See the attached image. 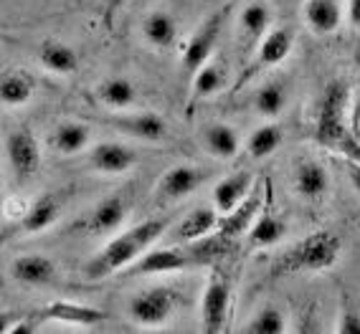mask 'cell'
<instances>
[{
  "mask_svg": "<svg viewBox=\"0 0 360 334\" xmlns=\"http://www.w3.org/2000/svg\"><path fill=\"white\" fill-rule=\"evenodd\" d=\"M302 13L309 31L317 33V36H330L342 23L340 0H307Z\"/></svg>",
  "mask_w": 360,
  "mask_h": 334,
  "instance_id": "20",
  "label": "cell"
},
{
  "mask_svg": "<svg viewBox=\"0 0 360 334\" xmlns=\"http://www.w3.org/2000/svg\"><path fill=\"white\" fill-rule=\"evenodd\" d=\"M61 211H64V206H61V200H58L56 195H51V193L41 195V198H36L31 206L23 211L20 223H18V233H23V236H36V233L49 231V228L61 218Z\"/></svg>",
  "mask_w": 360,
  "mask_h": 334,
  "instance_id": "15",
  "label": "cell"
},
{
  "mask_svg": "<svg viewBox=\"0 0 360 334\" xmlns=\"http://www.w3.org/2000/svg\"><path fill=\"white\" fill-rule=\"evenodd\" d=\"M36 316H41V319L64 321V324H79V327H94V324L104 321L102 309L84 307V304H74V302H53L46 309H41Z\"/></svg>",
  "mask_w": 360,
  "mask_h": 334,
  "instance_id": "22",
  "label": "cell"
},
{
  "mask_svg": "<svg viewBox=\"0 0 360 334\" xmlns=\"http://www.w3.org/2000/svg\"><path fill=\"white\" fill-rule=\"evenodd\" d=\"M11 276L26 286H46L56 279V264L44 253H23L11 261Z\"/></svg>",
  "mask_w": 360,
  "mask_h": 334,
  "instance_id": "17",
  "label": "cell"
},
{
  "mask_svg": "<svg viewBox=\"0 0 360 334\" xmlns=\"http://www.w3.org/2000/svg\"><path fill=\"white\" fill-rule=\"evenodd\" d=\"M15 319H18L15 314H0V334H11Z\"/></svg>",
  "mask_w": 360,
  "mask_h": 334,
  "instance_id": "37",
  "label": "cell"
},
{
  "mask_svg": "<svg viewBox=\"0 0 360 334\" xmlns=\"http://www.w3.org/2000/svg\"><path fill=\"white\" fill-rule=\"evenodd\" d=\"M39 64L56 76H71L79 71V53L64 41H44L39 48Z\"/></svg>",
  "mask_w": 360,
  "mask_h": 334,
  "instance_id": "23",
  "label": "cell"
},
{
  "mask_svg": "<svg viewBox=\"0 0 360 334\" xmlns=\"http://www.w3.org/2000/svg\"><path fill=\"white\" fill-rule=\"evenodd\" d=\"M167 218H148L140 223L129 225L127 231H120L112 241H107L97 256L84 266V274L89 279H107L117 271H124L132 261L153 248L167 231Z\"/></svg>",
  "mask_w": 360,
  "mask_h": 334,
  "instance_id": "1",
  "label": "cell"
},
{
  "mask_svg": "<svg viewBox=\"0 0 360 334\" xmlns=\"http://www.w3.org/2000/svg\"><path fill=\"white\" fill-rule=\"evenodd\" d=\"M238 28H241V36L249 39V44L259 41L271 28V8L264 0H254L244 6L238 13Z\"/></svg>",
  "mask_w": 360,
  "mask_h": 334,
  "instance_id": "29",
  "label": "cell"
},
{
  "mask_svg": "<svg viewBox=\"0 0 360 334\" xmlns=\"http://www.w3.org/2000/svg\"><path fill=\"white\" fill-rule=\"evenodd\" d=\"M142 39L153 48H170L178 39V20L167 11H155L142 23Z\"/></svg>",
  "mask_w": 360,
  "mask_h": 334,
  "instance_id": "26",
  "label": "cell"
},
{
  "mask_svg": "<svg viewBox=\"0 0 360 334\" xmlns=\"http://www.w3.org/2000/svg\"><path fill=\"white\" fill-rule=\"evenodd\" d=\"M246 233H249L251 248H269V246H277L279 241L287 236V223H284L279 215L259 213Z\"/></svg>",
  "mask_w": 360,
  "mask_h": 334,
  "instance_id": "27",
  "label": "cell"
},
{
  "mask_svg": "<svg viewBox=\"0 0 360 334\" xmlns=\"http://www.w3.org/2000/svg\"><path fill=\"white\" fill-rule=\"evenodd\" d=\"M347 178H350L353 187L360 193V162L358 160H347Z\"/></svg>",
  "mask_w": 360,
  "mask_h": 334,
  "instance_id": "36",
  "label": "cell"
},
{
  "mask_svg": "<svg viewBox=\"0 0 360 334\" xmlns=\"http://www.w3.org/2000/svg\"><path fill=\"white\" fill-rule=\"evenodd\" d=\"M295 193L304 200H322L330 187L328 170L315 160H300L295 167Z\"/></svg>",
  "mask_w": 360,
  "mask_h": 334,
  "instance_id": "18",
  "label": "cell"
},
{
  "mask_svg": "<svg viewBox=\"0 0 360 334\" xmlns=\"http://www.w3.org/2000/svg\"><path fill=\"white\" fill-rule=\"evenodd\" d=\"M251 107L259 116L264 119H274L284 112L287 107V86L282 81H266L262 84L257 91H254V99H251Z\"/></svg>",
  "mask_w": 360,
  "mask_h": 334,
  "instance_id": "30",
  "label": "cell"
},
{
  "mask_svg": "<svg viewBox=\"0 0 360 334\" xmlns=\"http://www.w3.org/2000/svg\"><path fill=\"white\" fill-rule=\"evenodd\" d=\"M129 215V203L122 195H110V198L99 200L79 223V231L91 233V236H110L117 233L124 225Z\"/></svg>",
  "mask_w": 360,
  "mask_h": 334,
  "instance_id": "11",
  "label": "cell"
},
{
  "mask_svg": "<svg viewBox=\"0 0 360 334\" xmlns=\"http://www.w3.org/2000/svg\"><path fill=\"white\" fill-rule=\"evenodd\" d=\"M347 104H350V86L342 79L330 81L317 104L315 137L325 147L338 149L350 160L360 162V142L353 140L347 127Z\"/></svg>",
  "mask_w": 360,
  "mask_h": 334,
  "instance_id": "2",
  "label": "cell"
},
{
  "mask_svg": "<svg viewBox=\"0 0 360 334\" xmlns=\"http://www.w3.org/2000/svg\"><path fill=\"white\" fill-rule=\"evenodd\" d=\"M292 48H295V33L287 31V28H269V33H264L262 39H259V48H257V61L251 66V74L259 69H274L284 61V58H290ZM251 74H244L238 86L251 76Z\"/></svg>",
  "mask_w": 360,
  "mask_h": 334,
  "instance_id": "14",
  "label": "cell"
},
{
  "mask_svg": "<svg viewBox=\"0 0 360 334\" xmlns=\"http://www.w3.org/2000/svg\"><path fill=\"white\" fill-rule=\"evenodd\" d=\"M340 250H342L340 236H335L330 231L309 233L307 238L290 246L282 256H277V261L271 266V274L279 279V276H290V274H304V271H325L338 264Z\"/></svg>",
  "mask_w": 360,
  "mask_h": 334,
  "instance_id": "3",
  "label": "cell"
},
{
  "mask_svg": "<svg viewBox=\"0 0 360 334\" xmlns=\"http://www.w3.org/2000/svg\"><path fill=\"white\" fill-rule=\"evenodd\" d=\"M282 140H284L282 127H277V124H271V122L262 124V127L254 129L251 137L246 140V149H249V154L254 160H264V157H269V154L277 152Z\"/></svg>",
  "mask_w": 360,
  "mask_h": 334,
  "instance_id": "33",
  "label": "cell"
},
{
  "mask_svg": "<svg viewBox=\"0 0 360 334\" xmlns=\"http://www.w3.org/2000/svg\"><path fill=\"white\" fill-rule=\"evenodd\" d=\"M338 332L342 334H360V312L358 309L345 307L340 316V324H338Z\"/></svg>",
  "mask_w": 360,
  "mask_h": 334,
  "instance_id": "34",
  "label": "cell"
},
{
  "mask_svg": "<svg viewBox=\"0 0 360 334\" xmlns=\"http://www.w3.org/2000/svg\"><path fill=\"white\" fill-rule=\"evenodd\" d=\"M244 332L249 334H282L287 332V316L279 307L274 304H264L259 307L251 319L244 324Z\"/></svg>",
  "mask_w": 360,
  "mask_h": 334,
  "instance_id": "32",
  "label": "cell"
},
{
  "mask_svg": "<svg viewBox=\"0 0 360 334\" xmlns=\"http://www.w3.org/2000/svg\"><path fill=\"white\" fill-rule=\"evenodd\" d=\"M216 223H219V211L213 208H193V211L183 215V218L175 223V228L170 231L173 236V243H195V241H203L216 231Z\"/></svg>",
  "mask_w": 360,
  "mask_h": 334,
  "instance_id": "16",
  "label": "cell"
},
{
  "mask_svg": "<svg viewBox=\"0 0 360 334\" xmlns=\"http://www.w3.org/2000/svg\"><path fill=\"white\" fill-rule=\"evenodd\" d=\"M94 97L102 107L112 112H127L137 104V89L127 76H110L102 79L94 89Z\"/></svg>",
  "mask_w": 360,
  "mask_h": 334,
  "instance_id": "19",
  "label": "cell"
},
{
  "mask_svg": "<svg viewBox=\"0 0 360 334\" xmlns=\"http://www.w3.org/2000/svg\"><path fill=\"white\" fill-rule=\"evenodd\" d=\"M107 124L120 135H129L142 142H162L167 137V124L158 112H129V114H110Z\"/></svg>",
  "mask_w": 360,
  "mask_h": 334,
  "instance_id": "13",
  "label": "cell"
},
{
  "mask_svg": "<svg viewBox=\"0 0 360 334\" xmlns=\"http://www.w3.org/2000/svg\"><path fill=\"white\" fill-rule=\"evenodd\" d=\"M350 20L360 28V0H350Z\"/></svg>",
  "mask_w": 360,
  "mask_h": 334,
  "instance_id": "38",
  "label": "cell"
},
{
  "mask_svg": "<svg viewBox=\"0 0 360 334\" xmlns=\"http://www.w3.org/2000/svg\"><path fill=\"white\" fill-rule=\"evenodd\" d=\"M353 97V94H350ZM350 135H353V140L355 142H360V86H358V91H355V97H353V102H350Z\"/></svg>",
  "mask_w": 360,
  "mask_h": 334,
  "instance_id": "35",
  "label": "cell"
},
{
  "mask_svg": "<svg viewBox=\"0 0 360 334\" xmlns=\"http://www.w3.org/2000/svg\"><path fill=\"white\" fill-rule=\"evenodd\" d=\"M191 79H193V102H198V99L216 97L219 91H224L229 74H226V69L221 64L206 61Z\"/></svg>",
  "mask_w": 360,
  "mask_h": 334,
  "instance_id": "31",
  "label": "cell"
},
{
  "mask_svg": "<svg viewBox=\"0 0 360 334\" xmlns=\"http://www.w3.org/2000/svg\"><path fill=\"white\" fill-rule=\"evenodd\" d=\"M6 157L18 180H26L39 173L41 167V145L28 127H15L8 132Z\"/></svg>",
  "mask_w": 360,
  "mask_h": 334,
  "instance_id": "9",
  "label": "cell"
},
{
  "mask_svg": "<svg viewBox=\"0 0 360 334\" xmlns=\"http://www.w3.org/2000/svg\"><path fill=\"white\" fill-rule=\"evenodd\" d=\"M193 264H200L193 250L180 248L178 243L167 248H148L137 261L124 269L129 276H162V274H178V271L191 269Z\"/></svg>",
  "mask_w": 360,
  "mask_h": 334,
  "instance_id": "5",
  "label": "cell"
},
{
  "mask_svg": "<svg viewBox=\"0 0 360 334\" xmlns=\"http://www.w3.org/2000/svg\"><path fill=\"white\" fill-rule=\"evenodd\" d=\"M200 140L208 154H213L216 160H233L241 149V140H238L236 129L229 127L224 122H211L200 129Z\"/></svg>",
  "mask_w": 360,
  "mask_h": 334,
  "instance_id": "21",
  "label": "cell"
},
{
  "mask_svg": "<svg viewBox=\"0 0 360 334\" xmlns=\"http://www.w3.org/2000/svg\"><path fill=\"white\" fill-rule=\"evenodd\" d=\"M226 13H229V8L208 15V18L193 31V36L188 39L186 51H183V56H180V69H183L186 76H193L200 66L206 64V61H211L213 51H216V46H219L221 31H224Z\"/></svg>",
  "mask_w": 360,
  "mask_h": 334,
  "instance_id": "4",
  "label": "cell"
},
{
  "mask_svg": "<svg viewBox=\"0 0 360 334\" xmlns=\"http://www.w3.org/2000/svg\"><path fill=\"white\" fill-rule=\"evenodd\" d=\"M251 185H254V175L249 170H238V173L219 180L213 187V206H216V211L229 213L236 203H241L246 198Z\"/></svg>",
  "mask_w": 360,
  "mask_h": 334,
  "instance_id": "24",
  "label": "cell"
},
{
  "mask_svg": "<svg viewBox=\"0 0 360 334\" xmlns=\"http://www.w3.org/2000/svg\"><path fill=\"white\" fill-rule=\"evenodd\" d=\"M206 180V173L193 165H175L160 175V180L155 185V198L160 206L165 203H178V200L193 195Z\"/></svg>",
  "mask_w": 360,
  "mask_h": 334,
  "instance_id": "10",
  "label": "cell"
},
{
  "mask_svg": "<svg viewBox=\"0 0 360 334\" xmlns=\"http://www.w3.org/2000/svg\"><path fill=\"white\" fill-rule=\"evenodd\" d=\"M89 142L91 132L84 122H61L51 132V147L64 157L82 154L84 149H89Z\"/></svg>",
  "mask_w": 360,
  "mask_h": 334,
  "instance_id": "25",
  "label": "cell"
},
{
  "mask_svg": "<svg viewBox=\"0 0 360 334\" xmlns=\"http://www.w3.org/2000/svg\"><path fill=\"white\" fill-rule=\"evenodd\" d=\"M140 154L124 142H99L86 152V165L99 175H124L137 165Z\"/></svg>",
  "mask_w": 360,
  "mask_h": 334,
  "instance_id": "12",
  "label": "cell"
},
{
  "mask_svg": "<svg viewBox=\"0 0 360 334\" xmlns=\"http://www.w3.org/2000/svg\"><path fill=\"white\" fill-rule=\"evenodd\" d=\"M229 316H231V283L216 269L200 299V329L211 334L224 332Z\"/></svg>",
  "mask_w": 360,
  "mask_h": 334,
  "instance_id": "6",
  "label": "cell"
},
{
  "mask_svg": "<svg viewBox=\"0 0 360 334\" xmlns=\"http://www.w3.org/2000/svg\"><path fill=\"white\" fill-rule=\"evenodd\" d=\"M36 84L26 71H6L0 76V104L6 107H23L33 99Z\"/></svg>",
  "mask_w": 360,
  "mask_h": 334,
  "instance_id": "28",
  "label": "cell"
},
{
  "mask_svg": "<svg viewBox=\"0 0 360 334\" xmlns=\"http://www.w3.org/2000/svg\"><path fill=\"white\" fill-rule=\"evenodd\" d=\"M175 312V294L170 289L155 286V289L137 291L129 296L127 314L140 327H160Z\"/></svg>",
  "mask_w": 360,
  "mask_h": 334,
  "instance_id": "7",
  "label": "cell"
},
{
  "mask_svg": "<svg viewBox=\"0 0 360 334\" xmlns=\"http://www.w3.org/2000/svg\"><path fill=\"white\" fill-rule=\"evenodd\" d=\"M262 206H264V182H254L241 203H236L229 213H221L213 233L221 241H236V238H241L249 231V225L262 213Z\"/></svg>",
  "mask_w": 360,
  "mask_h": 334,
  "instance_id": "8",
  "label": "cell"
}]
</instances>
